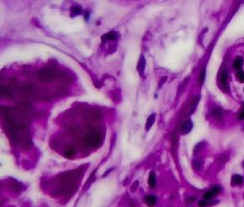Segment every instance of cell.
Wrapping results in <instances>:
<instances>
[{
  "label": "cell",
  "mask_w": 244,
  "mask_h": 207,
  "mask_svg": "<svg viewBox=\"0 0 244 207\" xmlns=\"http://www.w3.org/2000/svg\"><path fill=\"white\" fill-rule=\"evenodd\" d=\"M243 64V58L242 56H238L234 60V63H233V66H234L235 69L239 70L242 68Z\"/></svg>",
  "instance_id": "ba28073f"
},
{
  "label": "cell",
  "mask_w": 244,
  "mask_h": 207,
  "mask_svg": "<svg viewBox=\"0 0 244 207\" xmlns=\"http://www.w3.org/2000/svg\"><path fill=\"white\" fill-rule=\"evenodd\" d=\"M89 15H90V13H89V12H86V13H85V15H84V18H85V20H88Z\"/></svg>",
  "instance_id": "603a6c76"
},
{
  "label": "cell",
  "mask_w": 244,
  "mask_h": 207,
  "mask_svg": "<svg viewBox=\"0 0 244 207\" xmlns=\"http://www.w3.org/2000/svg\"><path fill=\"white\" fill-rule=\"evenodd\" d=\"M155 121H156V114L153 113L152 115H150V117L147 118V123H146V129L147 131L152 128V125L155 123Z\"/></svg>",
  "instance_id": "52a82bcc"
},
{
  "label": "cell",
  "mask_w": 244,
  "mask_h": 207,
  "mask_svg": "<svg viewBox=\"0 0 244 207\" xmlns=\"http://www.w3.org/2000/svg\"><path fill=\"white\" fill-rule=\"evenodd\" d=\"M208 206V203L206 200H201L198 202V206L199 207H206Z\"/></svg>",
  "instance_id": "ffe728a7"
},
{
  "label": "cell",
  "mask_w": 244,
  "mask_h": 207,
  "mask_svg": "<svg viewBox=\"0 0 244 207\" xmlns=\"http://www.w3.org/2000/svg\"><path fill=\"white\" fill-rule=\"evenodd\" d=\"M243 182V178L239 174H234L232 177L231 184H232V185H241Z\"/></svg>",
  "instance_id": "5b68a950"
},
{
  "label": "cell",
  "mask_w": 244,
  "mask_h": 207,
  "mask_svg": "<svg viewBox=\"0 0 244 207\" xmlns=\"http://www.w3.org/2000/svg\"><path fill=\"white\" fill-rule=\"evenodd\" d=\"M156 200H157V199H156V197L155 195H148V196H147L146 199H145V201H146V203L147 204V206L150 207L154 206L156 205Z\"/></svg>",
  "instance_id": "8992f818"
},
{
  "label": "cell",
  "mask_w": 244,
  "mask_h": 207,
  "mask_svg": "<svg viewBox=\"0 0 244 207\" xmlns=\"http://www.w3.org/2000/svg\"><path fill=\"white\" fill-rule=\"evenodd\" d=\"M38 76H39V80L41 81H43V82H49V81L54 79V73L51 69L45 68V69H42L39 71V73H38Z\"/></svg>",
  "instance_id": "7a4b0ae2"
},
{
  "label": "cell",
  "mask_w": 244,
  "mask_h": 207,
  "mask_svg": "<svg viewBox=\"0 0 244 207\" xmlns=\"http://www.w3.org/2000/svg\"><path fill=\"white\" fill-rule=\"evenodd\" d=\"M237 77H238V79L240 82H242V83L244 82V71L239 70L237 74Z\"/></svg>",
  "instance_id": "9a60e30c"
},
{
  "label": "cell",
  "mask_w": 244,
  "mask_h": 207,
  "mask_svg": "<svg viewBox=\"0 0 244 207\" xmlns=\"http://www.w3.org/2000/svg\"><path fill=\"white\" fill-rule=\"evenodd\" d=\"M205 76H206V69L204 68V69L201 70V72L200 74V83L202 84L203 82H204V81H205Z\"/></svg>",
  "instance_id": "ac0fdd59"
},
{
  "label": "cell",
  "mask_w": 244,
  "mask_h": 207,
  "mask_svg": "<svg viewBox=\"0 0 244 207\" xmlns=\"http://www.w3.org/2000/svg\"><path fill=\"white\" fill-rule=\"evenodd\" d=\"M195 200H196L195 197H191V198H189V199H188V202H193V201H194Z\"/></svg>",
  "instance_id": "7402d4cb"
},
{
  "label": "cell",
  "mask_w": 244,
  "mask_h": 207,
  "mask_svg": "<svg viewBox=\"0 0 244 207\" xmlns=\"http://www.w3.org/2000/svg\"><path fill=\"white\" fill-rule=\"evenodd\" d=\"M243 91H244V90H243Z\"/></svg>",
  "instance_id": "cb8c5ba5"
},
{
  "label": "cell",
  "mask_w": 244,
  "mask_h": 207,
  "mask_svg": "<svg viewBox=\"0 0 244 207\" xmlns=\"http://www.w3.org/2000/svg\"><path fill=\"white\" fill-rule=\"evenodd\" d=\"M227 79H228V75H227V70H223L221 74V83L222 85H226L227 82Z\"/></svg>",
  "instance_id": "7c38bea8"
},
{
  "label": "cell",
  "mask_w": 244,
  "mask_h": 207,
  "mask_svg": "<svg viewBox=\"0 0 244 207\" xmlns=\"http://www.w3.org/2000/svg\"><path fill=\"white\" fill-rule=\"evenodd\" d=\"M212 114L217 118H221L222 116V112L219 108H214L212 112Z\"/></svg>",
  "instance_id": "5bb4252c"
},
{
  "label": "cell",
  "mask_w": 244,
  "mask_h": 207,
  "mask_svg": "<svg viewBox=\"0 0 244 207\" xmlns=\"http://www.w3.org/2000/svg\"><path fill=\"white\" fill-rule=\"evenodd\" d=\"M239 118L241 119V120H244V110L240 113L239 115Z\"/></svg>",
  "instance_id": "44dd1931"
},
{
  "label": "cell",
  "mask_w": 244,
  "mask_h": 207,
  "mask_svg": "<svg viewBox=\"0 0 244 207\" xmlns=\"http://www.w3.org/2000/svg\"><path fill=\"white\" fill-rule=\"evenodd\" d=\"M220 192V187L219 186H214L210 190H208L207 192H206L203 195V199L204 200H210L212 198L215 197L216 195H217V194Z\"/></svg>",
  "instance_id": "3957f363"
},
{
  "label": "cell",
  "mask_w": 244,
  "mask_h": 207,
  "mask_svg": "<svg viewBox=\"0 0 244 207\" xmlns=\"http://www.w3.org/2000/svg\"><path fill=\"white\" fill-rule=\"evenodd\" d=\"M148 183H149V185L151 187H155L156 184V174L154 172H151L149 174V179H148Z\"/></svg>",
  "instance_id": "9c48e42d"
},
{
  "label": "cell",
  "mask_w": 244,
  "mask_h": 207,
  "mask_svg": "<svg viewBox=\"0 0 244 207\" xmlns=\"http://www.w3.org/2000/svg\"><path fill=\"white\" fill-rule=\"evenodd\" d=\"M199 100H200V97H199V96H197V97H196V98L195 99V101L193 102V104L191 105V113H193V112L196 110V106H197V103H198V102H199Z\"/></svg>",
  "instance_id": "2e32d148"
},
{
  "label": "cell",
  "mask_w": 244,
  "mask_h": 207,
  "mask_svg": "<svg viewBox=\"0 0 244 207\" xmlns=\"http://www.w3.org/2000/svg\"><path fill=\"white\" fill-rule=\"evenodd\" d=\"M81 13H82V9H81V7L75 6V7H74L73 9H72L71 17H74V16H76V15H80Z\"/></svg>",
  "instance_id": "4fadbf2b"
},
{
  "label": "cell",
  "mask_w": 244,
  "mask_h": 207,
  "mask_svg": "<svg viewBox=\"0 0 244 207\" xmlns=\"http://www.w3.org/2000/svg\"><path fill=\"white\" fill-rule=\"evenodd\" d=\"M192 127H193V124H192V122L191 120L186 121L185 123L182 124V126H181V132H182L183 134H187V133H189L191 131Z\"/></svg>",
  "instance_id": "277c9868"
},
{
  "label": "cell",
  "mask_w": 244,
  "mask_h": 207,
  "mask_svg": "<svg viewBox=\"0 0 244 207\" xmlns=\"http://www.w3.org/2000/svg\"><path fill=\"white\" fill-rule=\"evenodd\" d=\"M74 150H73V149H69V150L65 152V156L67 158H71L72 156H74Z\"/></svg>",
  "instance_id": "d6986e66"
},
{
  "label": "cell",
  "mask_w": 244,
  "mask_h": 207,
  "mask_svg": "<svg viewBox=\"0 0 244 207\" xmlns=\"http://www.w3.org/2000/svg\"><path fill=\"white\" fill-rule=\"evenodd\" d=\"M145 67H146V60L144 58V56H141L138 63V70L142 74L144 72Z\"/></svg>",
  "instance_id": "8fae6325"
},
{
  "label": "cell",
  "mask_w": 244,
  "mask_h": 207,
  "mask_svg": "<svg viewBox=\"0 0 244 207\" xmlns=\"http://www.w3.org/2000/svg\"><path fill=\"white\" fill-rule=\"evenodd\" d=\"M1 92H2V95L5 94V97H11L10 92L9 91V90H8V88H6V87H5V90H4V86H2V88H1Z\"/></svg>",
  "instance_id": "e0dca14e"
},
{
  "label": "cell",
  "mask_w": 244,
  "mask_h": 207,
  "mask_svg": "<svg viewBox=\"0 0 244 207\" xmlns=\"http://www.w3.org/2000/svg\"><path fill=\"white\" fill-rule=\"evenodd\" d=\"M101 141V135L98 132H91L86 136L85 143L90 148H95Z\"/></svg>",
  "instance_id": "6da1fadb"
},
{
  "label": "cell",
  "mask_w": 244,
  "mask_h": 207,
  "mask_svg": "<svg viewBox=\"0 0 244 207\" xmlns=\"http://www.w3.org/2000/svg\"><path fill=\"white\" fill-rule=\"evenodd\" d=\"M116 39V35L114 33V32H110L106 35H103L102 36V41H107V40H115Z\"/></svg>",
  "instance_id": "30bf717a"
}]
</instances>
